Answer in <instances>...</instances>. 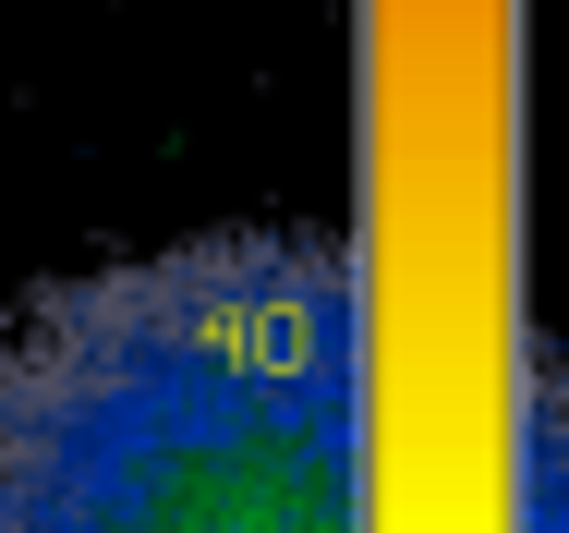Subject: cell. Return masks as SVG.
Wrapping results in <instances>:
<instances>
[{
  "mask_svg": "<svg viewBox=\"0 0 569 533\" xmlns=\"http://www.w3.org/2000/svg\"><path fill=\"white\" fill-rule=\"evenodd\" d=\"M0 533H363V292L316 230H207L0 339Z\"/></svg>",
  "mask_w": 569,
  "mask_h": 533,
  "instance_id": "1",
  "label": "cell"
}]
</instances>
